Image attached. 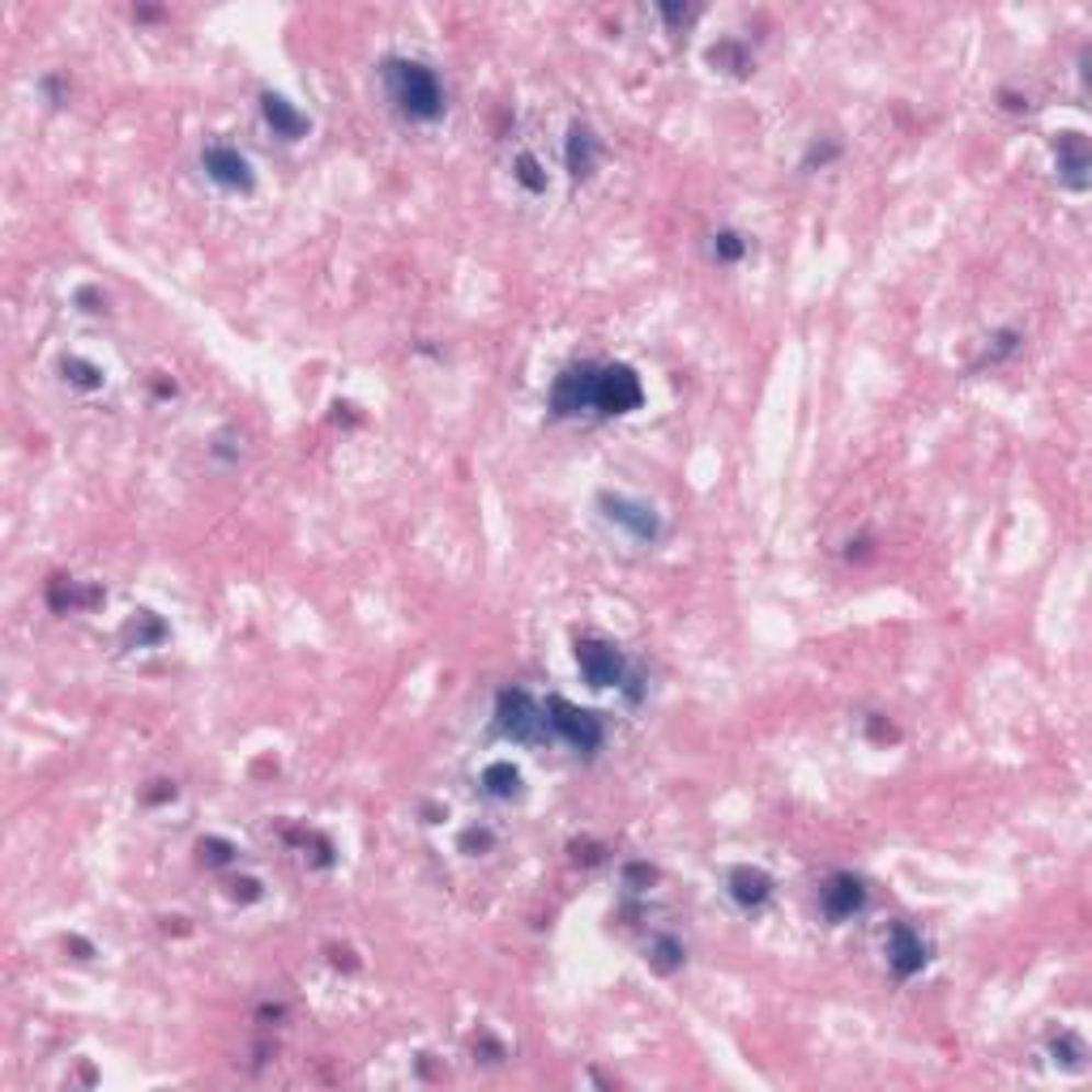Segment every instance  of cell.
<instances>
[{"instance_id": "cell-1", "label": "cell", "mask_w": 1092, "mask_h": 1092, "mask_svg": "<svg viewBox=\"0 0 1092 1092\" xmlns=\"http://www.w3.org/2000/svg\"><path fill=\"white\" fill-rule=\"evenodd\" d=\"M385 86H389L401 116L440 120V112H444V90H440L435 73L419 60H389L385 65Z\"/></svg>"}, {"instance_id": "cell-2", "label": "cell", "mask_w": 1092, "mask_h": 1092, "mask_svg": "<svg viewBox=\"0 0 1092 1092\" xmlns=\"http://www.w3.org/2000/svg\"><path fill=\"white\" fill-rule=\"evenodd\" d=\"M496 726L512 742H543L546 739V708L534 704L530 692H500L496 701Z\"/></svg>"}, {"instance_id": "cell-3", "label": "cell", "mask_w": 1092, "mask_h": 1092, "mask_svg": "<svg viewBox=\"0 0 1092 1092\" xmlns=\"http://www.w3.org/2000/svg\"><path fill=\"white\" fill-rule=\"evenodd\" d=\"M546 726L568 742L572 751H585V755H593V751L602 747V721H598V713L577 708V704H568L564 696L546 701Z\"/></svg>"}, {"instance_id": "cell-4", "label": "cell", "mask_w": 1092, "mask_h": 1092, "mask_svg": "<svg viewBox=\"0 0 1092 1092\" xmlns=\"http://www.w3.org/2000/svg\"><path fill=\"white\" fill-rule=\"evenodd\" d=\"M640 401H645L640 376H636L627 363H615V367H602V372H598L593 410H602V414H632Z\"/></svg>"}, {"instance_id": "cell-5", "label": "cell", "mask_w": 1092, "mask_h": 1092, "mask_svg": "<svg viewBox=\"0 0 1092 1092\" xmlns=\"http://www.w3.org/2000/svg\"><path fill=\"white\" fill-rule=\"evenodd\" d=\"M602 516L611 521V525H619L627 530L636 543H658V534H662V521H658V512L653 504H645V500H632V496H602Z\"/></svg>"}, {"instance_id": "cell-6", "label": "cell", "mask_w": 1092, "mask_h": 1092, "mask_svg": "<svg viewBox=\"0 0 1092 1092\" xmlns=\"http://www.w3.org/2000/svg\"><path fill=\"white\" fill-rule=\"evenodd\" d=\"M577 666H581L589 687H598V692H602V687H619L627 674L619 649L606 645V640H581V645H577Z\"/></svg>"}, {"instance_id": "cell-7", "label": "cell", "mask_w": 1092, "mask_h": 1092, "mask_svg": "<svg viewBox=\"0 0 1092 1092\" xmlns=\"http://www.w3.org/2000/svg\"><path fill=\"white\" fill-rule=\"evenodd\" d=\"M593 389H598V367H568L555 389H550V410L555 414H581V410H593Z\"/></svg>"}, {"instance_id": "cell-8", "label": "cell", "mask_w": 1092, "mask_h": 1092, "mask_svg": "<svg viewBox=\"0 0 1092 1092\" xmlns=\"http://www.w3.org/2000/svg\"><path fill=\"white\" fill-rule=\"evenodd\" d=\"M205 175L214 180V184H223V189H231V193H248L252 189V167H248V158L231 150V146H209L205 155Z\"/></svg>"}, {"instance_id": "cell-9", "label": "cell", "mask_w": 1092, "mask_h": 1092, "mask_svg": "<svg viewBox=\"0 0 1092 1092\" xmlns=\"http://www.w3.org/2000/svg\"><path fill=\"white\" fill-rule=\"evenodd\" d=\"M888 965H892V974L897 977H913L926 969V943H922V935H918L913 926L897 922V926L888 931Z\"/></svg>"}, {"instance_id": "cell-10", "label": "cell", "mask_w": 1092, "mask_h": 1092, "mask_svg": "<svg viewBox=\"0 0 1092 1092\" xmlns=\"http://www.w3.org/2000/svg\"><path fill=\"white\" fill-rule=\"evenodd\" d=\"M819 905H823V913L832 922H845V918H854L862 905H866V888H862L858 875H832L823 884V892H819Z\"/></svg>"}, {"instance_id": "cell-11", "label": "cell", "mask_w": 1092, "mask_h": 1092, "mask_svg": "<svg viewBox=\"0 0 1092 1092\" xmlns=\"http://www.w3.org/2000/svg\"><path fill=\"white\" fill-rule=\"evenodd\" d=\"M1054 158H1058V175L1071 189H1089V141L1080 133H1062L1054 146Z\"/></svg>"}, {"instance_id": "cell-12", "label": "cell", "mask_w": 1092, "mask_h": 1092, "mask_svg": "<svg viewBox=\"0 0 1092 1092\" xmlns=\"http://www.w3.org/2000/svg\"><path fill=\"white\" fill-rule=\"evenodd\" d=\"M730 897L739 909H760L764 900L773 897V879L760 866H735L730 871Z\"/></svg>"}, {"instance_id": "cell-13", "label": "cell", "mask_w": 1092, "mask_h": 1092, "mask_svg": "<svg viewBox=\"0 0 1092 1092\" xmlns=\"http://www.w3.org/2000/svg\"><path fill=\"white\" fill-rule=\"evenodd\" d=\"M261 112H265V124L286 141H299L308 133V116H299L282 94H261Z\"/></svg>"}, {"instance_id": "cell-14", "label": "cell", "mask_w": 1092, "mask_h": 1092, "mask_svg": "<svg viewBox=\"0 0 1092 1092\" xmlns=\"http://www.w3.org/2000/svg\"><path fill=\"white\" fill-rule=\"evenodd\" d=\"M593 167H598V137L589 133V124H572V133H568V171L577 180H589Z\"/></svg>"}, {"instance_id": "cell-15", "label": "cell", "mask_w": 1092, "mask_h": 1092, "mask_svg": "<svg viewBox=\"0 0 1092 1092\" xmlns=\"http://www.w3.org/2000/svg\"><path fill=\"white\" fill-rule=\"evenodd\" d=\"M482 789H487L491 798H500V803H512V798L521 794V773H516L508 760H496V764L482 769Z\"/></svg>"}, {"instance_id": "cell-16", "label": "cell", "mask_w": 1092, "mask_h": 1092, "mask_svg": "<svg viewBox=\"0 0 1092 1092\" xmlns=\"http://www.w3.org/2000/svg\"><path fill=\"white\" fill-rule=\"evenodd\" d=\"M649 965L658 969V974H674L679 965H683V943L679 939H653V947H649Z\"/></svg>"}, {"instance_id": "cell-17", "label": "cell", "mask_w": 1092, "mask_h": 1092, "mask_svg": "<svg viewBox=\"0 0 1092 1092\" xmlns=\"http://www.w3.org/2000/svg\"><path fill=\"white\" fill-rule=\"evenodd\" d=\"M742 252H747V239H742L739 231H721V235H713V257L717 261H742Z\"/></svg>"}, {"instance_id": "cell-18", "label": "cell", "mask_w": 1092, "mask_h": 1092, "mask_svg": "<svg viewBox=\"0 0 1092 1092\" xmlns=\"http://www.w3.org/2000/svg\"><path fill=\"white\" fill-rule=\"evenodd\" d=\"M516 180H521L530 193H546V175H543V167H538V158L534 155L516 158Z\"/></svg>"}, {"instance_id": "cell-19", "label": "cell", "mask_w": 1092, "mask_h": 1092, "mask_svg": "<svg viewBox=\"0 0 1092 1092\" xmlns=\"http://www.w3.org/2000/svg\"><path fill=\"white\" fill-rule=\"evenodd\" d=\"M1054 1062H1067V1067H1076L1080 1058H1084V1046L1071 1037V1033H1062V1037H1054Z\"/></svg>"}, {"instance_id": "cell-20", "label": "cell", "mask_w": 1092, "mask_h": 1092, "mask_svg": "<svg viewBox=\"0 0 1092 1092\" xmlns=\"http://www.w3.org/2000/svg\"><path fill=\"white\" fill-rule=\"evenodd\" d=\"M65 376H73V385H81V389H99V372L90 363H81V359L65 363Z\"/></svg>"}, {"instance_id": "cell-21", "label": "cell", "mask_w": 1092, "mask_h": 1092, "mask_svg": "<svg viewBox=\"0 0 1092 1092\" xmlns=\"http://www.w3.org/2000/svg\"><path fill=\"white\" fill-rule=\"evenodd\" d=\"M662 18L666 22H687V18H692V9H687V4H683V9H679V4H662Z\"/></svg>"}, {"instance_id": "cell-22", "label": "cell", "mask_w": 1092, "mask_h": 1092, "mask_svg": "<svg viewBox=\"0 0 1092 1092\" xmlns=\"http://www.w3.org/2000/svg\"><path fill=\"white\" fill-rule=\"evenodd\" d=\"M201 850H209V862H227V858H231V850H227L223 841H209V845H201Z\"/></svg>"}, {"instance_id": "cell-23", "label": "cell", "mask_w": 1092, "mask_h": 1092, "mask_svg": "<svg viewBox=\"0 0 1092 1092\" xmlns=\"http://www.w3.org/2000/svg\"><path fill=\"white\" fill-rule=\"evenodd\" d=\"M474 845L482 850V845H491V837L487 832H466V850H474Z\"/></svg>"}]
</instances>
